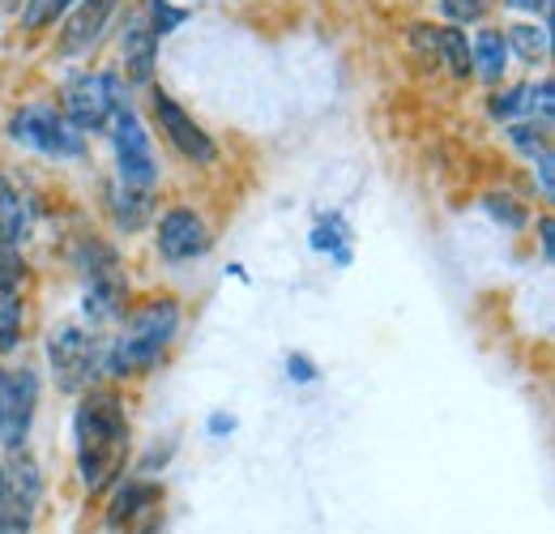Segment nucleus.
Returning a JSON list of instances; mask_svg holds the SVG:
<instances>
[{"label":"nucleus","instance_id":"24","mask_svg":"<svg viewBox=\"0 0 555 534\" xmlns=\"http://www.w3.org/2000/svg\"><path fill=\"white\" fill-rule=\"evenodd\" d=\"M491 120H513L517 112H526L530 116V86H513V90H500L495 99H491Z\"/></svg>","mask_w":555,"mask_h":534},{"label":"nucleus","instance_id":"34","mask_svg":"<svg viewBox=\"0 0 555 534\" xmlns=\"http://www.w3.org/2000/svg\"><path fill=\"white\" fill-rule=\"evenodd\" d=\"M0 4H4V9H17V4H26V0H0Z\"/></svg>","mask_w":555,"mask_h":534},{"label":"nucleus","instance_id":"6","mask_svg":"<svg viewBox=\"0 0 555 534\" xmlns=\"http://www.w3.org/2000/svg\"><path fill=\"white\" fill-rule=\"evenodd\" d=\"M48 364H52L56 390L81 394V390H90V377L103 368V346H99L94 330H86L77 321H61L48 334Z\"/></svg>","mask_w":555,"mask_h":534},{"label":"nucleus","instance_id":"26","mask_svg":"<svg viewBox=\"0 0 555 534\" xmlns=\"http://www.w3.org/2000/svg\"><path fill=\"white\" fill-rule=\"evenodd\" d=\"M69 0H26L22 4V26L26 30H43L48 22H56V13H65Z\"/></svg>","mask_w":555,"mask_h":534},{"label":"nucleus","instance_id":"17","mask_svg":"<svg viewBox=\"0 0 555 534\" xmlns=\"http://www.w3.org/2000/svg\"><path fill=\"white\" fill-rule=\"evenodd\" d=\"M504 65H508V43L500 30H479L475 43H470V68L483 77L487 86H495L504 77Z\"/></svg>","mask_w":555,"mask_h":534},{"label":"nucleus","instance_id":"19","mask_svg":"<svg viewBox=\"0 0 555 534\" xmlns=\"http://www.w3.org/2000/svg\"><path fill=\"white\" fill-rule=\"evenodd\" d=\"M350 227L343 214H321V223L312 227V249L317 253H330L334 266H350Z\"/></svg>","mask_w":555,"mask_h":534},{"label":"nucleus","instance_id":"29","mask_svg":"<svg viewBox=\"0 0 555 534\" xmlns=\"http://www.w3.org/2000/svg\"><path fill=\"white\" fill-rule=\"evenodd\" d=\"M552 236H555L552 218L543 214V218H539V249H543V262H552V257H555V240H552Z\"/></svg>","mask_w":555,"mask_h":534},{"label":"nucleus","instance_id":"10","mask_svg":"<svg viewBox=\"0 0 555 534\" xmlns=\"http://www.w3.org/2000/svg\"><path fill=\"white\" fill-rule=\"evenodd\" d=\"M154 249L163 262L171 266H184V262H202L209 249H214V231L206 227V218L189 205H171L163 218H158V231H154Z\"/></svg>","mask_w":555,"mask_h":534},{"label":"nucleus","instance_id":"7","mask_svg":"<svg viewBox=\"0 0 555 534\" xmlns=\"http://www.w3.org/2000/svg\"><path fill=\"white\" fill-rule=\"evenodd\" d=\"M107 134H112V150H116V185L129 189V193H150L154 198L158 158H154V145H150V134L138 120V112L125 107Z\"/></svg>","mask_w":555,"mask_h":534},{"label":"nucleus","instance_id":"30","mask_svg":"<svg viewBox=\"0 0 555 534\" xmlns=\"http://www.w3.org/2000/svg\"><path fill=\"white\" fill-rule=\"evenodd\" d=\"M539 189H543V198H552V150L539 154Z\"/></svg>","mask_w":555,"mask_h":534},{"label":"nucleus","instance_id":"11","mask_svg":"<svg viewBox=\"0 0 555 534\" xmlns=\"http://www.w3.org/2000/svg\"><path fill=\"white\" fill-rule=\"evenodd\" d=\"M150 116L158 120V129H163V137L189 158V163H202V167H209L214 158H218V145H214V137L167 94V90H150Z\"/></svg>","mask_w":555,"mask_h":534},{"label":"nucleus","instance_id":"1","mask_svg":"<svg viewBox=\"0 0 555 534\" xmlns=\"http://www.w3.org/2000/svg\"><path fill=\"white\" fill-rule=\"evenodd\" d=\"M129 462V415L112 390H81L73 410V467L86 496H103L120 483Z\"/></svg>","mask_w":555,"mask_h":534},{"label":"nucleus","instance_id":"14","mask_svg":"<svg viewBox=\"0 0 555 534\" xmlns=\"http://www.w3.org/2000/svg\"><path fill=\"white\" fill-rule=\"evenodd\" d=\"M35 218H39L35 193L22 180H13L9 171H0V236L13 249H22L35 236Z\"/></svg>","mask_w":555,"mask_h":534},{"label":"nucleus","instance_id":"5","mask_svg":"<svg viewBox=\"0 0 555 534\" xmlns=\"http://www.w3.org/2000/svg\"><path fill=\"white\" fill-rule=\"evenodd\" d=\"M9 137L17 145L43 154V158H56V163L86 154V134L73 129L69 116L61 107H52V103H22L9 116Z\"/></svg>","mask_w":555,"mask_h":534},{"label":"nucleus","instance_id":"25","mask_svg":"<svg viewBox=\"0 0 555 534\" xmlns=\"http://www.w3.org/2000/svg\"><path fill=\"white\" fill-rule=\"evenodd\" d=\"M487 9H491V0H440V13H444L453 26H475V22H483Z\"/></svg>","mask_w":555,"mask_h":534},{"label":"nucleus","instance_id":"8","mask_svg":"<svg viewBox=\"0 0 555 534\" xmlns=\"http://www.w3.org/2000/svg\"><path fill=\"white\" fill-rule=\"evenodd\" d=\"M4 534H30L39 518V496H43V474L39 462L26 449H9L4 462Z\"/></svg>","mask_w":555,"mask_h":534},{"label":"nucleus","instance_id":"15","mask_svg":"<svg viewBox=\"0 0 555 534\" xmlns=\"http://www.w3.org/2000/svg\"><path fill=\"white\" fill-rule=\"evenodd\" d=\"M158 43L163 35L150 26L145 9H138L129 22H125V35H120V56H125V77L133 86H145L154 77V61H158Z\"/></svg>","mask_w":555,"mask_h":534},{"label":"nucleus","instance_id":"22","mask_svg":"<svg viewBox=\"0 0 555 534\" xmlns=\"http://www.w3.org/2000/svg\"><path fill=\"white\" fill-rule=\"evenodd\" d=\"M508 141L521 150V154H543V150H552V120H534V116H526L521 125H513L508 129Z\"/></svg>","mask_w":555,"mask_h":534},{"label":"nucleus","instance_id":"31","mask_svg":"<svg viewBox=\"0 0 555 534\" xmlns=\"http://www.w3.org/2000/svg\"><path fill=\"white\" fill-rule=\"evenodd\" d=\"M227 432H235V419L231 415H214L209 419V436H227Z\"/></svg>","mask_w":555,"mask_h":534},{"label":"nucleus","instance_id":"33","mask_svg":"<svg viewBox=\"0 0 555 534\" xmlns=\"http://www.w3.org/2000/svg\"><path fill=\"white\" fill-rule=\"evenodd\" d=\"M4 492H9V483H4V462H0V534H4Z\"/></svg>","mask_w":555,"mask_h":534},{"label":"nucleus","instance_id":"27","mask_svg":"<svg viewBox=\"0 0 555 534\" xmlns=\"http://www.w3.org/2000/svg\"><path fill=\"white\" fill-rule=\"evenodd\" d=\"M141 9H145V17H150V26H154L158 35H171V30H176V26H180V22L189 17L184 9H171L167 0H145Z\"/></svg>","mask_w":555,"mask_h":534},{"label":"nucleus","instance_id":"23","mask_svg":"<svg viewBox=\"0 0 555 534\" xmlns=\"http://www.w3.org/2000/svg\"><path fill=\"white\" fill-rule=\"evenodd\" d=\"M483 209L504 227V231H521V227L530 223V209H526L517 198H508V193H487Z\"/></svg>","mask_w":555,"mask_h":534},{"label":"nucleus","instance_id":"28","mask_svg":"<svg viewBox=\"0 0 555 534\" xmlns=\"http://www.w3.org/2000/svg\"><path fill=\"white\" fill-rule=\"evenodd\" d=\"M286 377H291L295 385H312L321 372H317V364H312L308 355H286Z\"/></svg>","mask_w":555,"mask_h":534},{"label":"nucleus","instance_id":"3","mask_svg":"<svg viewBox=\"0 0 555 534\" xmlns=\"http://www.w3.org/2000/svg\"><path fill=\"white\" fill-rule=\"evenodd\" d=\"M73 266L86 278V295H81V313L94 326H107L116 317H125V304H129V282H125V269L112 244H103L99 236H86L77 240L73 249Z\"/></svg>","mask_w":555,"mask_h":534},{"label":"nucleus","instance_id":"20","mask_svg":"<svg viewBox=\"0 0 555 534\" xmlns=\"http://www.w3.org/2000/svg\"><path fill=\"white\" fill-rule=\"evenodd\" d=\"M26 326V304H22V287H0V355L17 351Z\"/></svg>","mask_w":555,"mask_h":534},{"label":"nucleus","instance_id":"32","mask_svg":"<svg viewBox=\"0 0 555 534\" xmlns=\"http://www.w3.org/2000/svg\"><path fill=\"white\" fill-rule=\"evenodd\" d=\"M504 4H513V9H526V13H539V9H547V0H504Z\"/></svg>","mask_w":555,"mask_h":534},{"label":"nucleus","instance_id":"21","mask_svg":"<svg viewBox=\"0 0 555 534\" xmlns=\"http://www.w3.org/2000/svg\"><path fill=\"white\" fill-rule=\"evenodd\" d=\"M504 43H508V52H517L526 65L543 61L547 48H552V39H547L543 26H513V30H504Z\"/></svg>","mask_w":555,"mask_h":534},{"label":"nucleus","instance_id":"12","mask_svg":"<svg viewBox=\"0 0 555 534\" xmlns=\"http://www.w3.org/2000/svg\"><path fill=\"white\" fill-rule=\"evenodd\" d=\"M411 43L418 48L423 61L444 65L457 81L475 77V68H470V43H466L462 26H415L411 30Z\"/></svg>","mask_w":555,"mask_h":534},{"label":"nucleus","instance_id":"16","mask_svg":"<svg viewBox=\"0 0 555 534\" xmlns=\"http://www.w3.org/2000/svg\"><path fill=\"white\" fill-rule=\"evenodd\" d=\"M120 0H77V9L65 22V35H61V56H81L99 43V35L107 30L112 13H116Z\"/></svg>","mask_w":555,"mask_h":534},{"label":"nucleus","instance_id":"4","mask_svg":"<svg viewBox=\"0 0 555 534\" xmlns=\"http://www.w3.org/2000/svg\"><path fill=\"white\" fill-rule=\"evenodd\" d=\"M125 107H129L125 77L116 73H77L61 90V112L81 134H107Z\"/></svg>","mask_w":555,"mask_h":534},{"label":"nucleus","instance_id":"9","mask_svg":"<svg viewBox=\"0 0 555 534\" xmlns=\"http://www.w3.org/2000/svg\"><path fill=\"white\" fill-rule=\"evenodd\" d=\"M35 410H39V377L30 368H17V372L0 368V445L4 449H26Z\"/></svg>","mask_w":555,"mask_h":534},{"label":"nucleus","instance_id":"18","mask_svg":"<svg viewBox=\"0 0 555 534\" xmlns=\"http://www.w3.org/2000/svg\"><path fill=\"white\" fill-rule=\"evenodd\" d=\"M107 205H112V218H116V227H120L125 236L141 231V227L150 223V214H154V198H150V193H129V189H120V185L112 189Z\"/></svg>","mask_w":555,"mask_h":534},{"label":"nucleus","instance_id":"13","mask_svg":"<svg viewBox=\"0 0 555 534\" xmlns=\"http://www.w3.org/2000/svg\"><path fill=\"white\" fill-rule=\"evenodd\" d=\"M158 505H163V487L150 483V479H125L107 505V526L116 534L133 531L141 522L158 518Z\"/></svg>","mask_w":555,"mask_h":534},{"label":"nucleus","instance_id":"2","mask_svg":"<svg viewBox=\"0 0 555 534\" xmlns=\"http://www.w3.org/2000/svg\"><path fill=\"white\" fill-rule=\"evenodd\" d=\"M180 334V304L171 295H158L150 304H141L138 313H129L125 330L116 342H107L103 351V372L112 381H133L145 377L150 368H158V359L167 355V346Z\"/></svg>","mask_w":555,"mask_h":534}]
</instances>
